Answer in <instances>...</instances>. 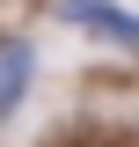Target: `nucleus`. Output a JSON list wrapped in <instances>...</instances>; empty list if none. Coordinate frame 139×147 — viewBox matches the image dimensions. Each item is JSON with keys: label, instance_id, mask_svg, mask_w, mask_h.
Instances as JSON below:
<instances>
[{"label": "nucleus", "instance_id": "nucleus-1", "mask_svg": "<svg viewBox=\"0 0 139 147\" xmlns=\"http://www.w3.org/2000/svg\"><path fill=\"white\" fill-rule=\"evenodd\" d=\"M59 15H66L73 30L103 37V44H117V52H139V15H132V7H110V0H66Z\"/></svg>", "mask_w": 139, "mask_h": 147}, {"label": "nucleus", "instance_id": "nucleus-2", "mask_svg": "<svg viewBox=\"0 0 139 147\" xmlns=\"http://www.w3.org/2000/svg\"><path fill=\"white\" fill-rule=\"evenodd\" d=\"M29 81H37V52L22 44V37H0V118H15V110H22Z\"/></svg>", "mask_w": 139, "mask_h": 147}]
</instances>
